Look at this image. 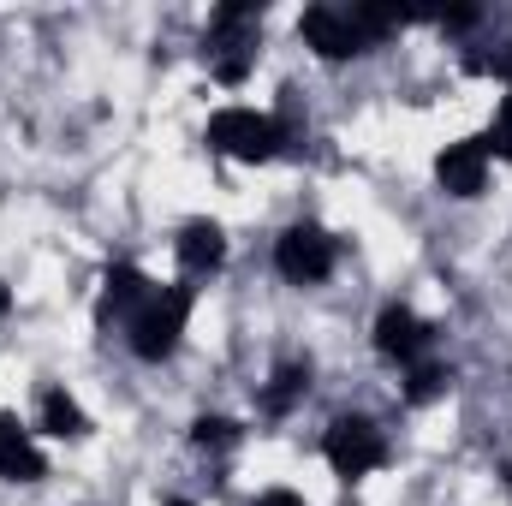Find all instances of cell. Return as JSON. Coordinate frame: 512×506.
Segmentation results:
<instances>
[{"instance_id":"2","label":"cell","mask_w":512,"mask_h":506,"mask_svg":"<svg viewBox=\"0 0 512 506\" xmlns=\"http://www.w3.org/2000/svg\"><path fill=\"white\" fill-rule=\"evenodd\" d=\"M256 30H262V6L251 0H233L209 18V60H215V78L221 84H239L256 60Z\"/></svg>"},{"instance_id":"9","label":"cell","mask_w":512,"mask_h":506,"mask_svg":"<svg viewBox=\"0 0 512 506\" xmlns=\"http://www.w3.org/2000/svg\"><path fill=\"white\" fill-rule=\"evenodd\" d=\"M42 453H36V441L12 423V417H0V477L6 483H42Z\"/></svg>"},{"instance_id":"6","label":"cell","mask_w":512,"mask_h":506,"mask_svg":"<svg viewBox=\"0 0 512 506\" xmlns=\"http://www.w3.org/2000/svg\"><path fill=\"white\" fill-rule=\"evenodd\" d=\"M274 268L292 280V286H316V280H328L334 274V239L322 233V227H286L280 233V245H274Z\"/></svg>"},{"instance_id":"7","label":"cell","mask_w":512,"mask_h":506,"mask_svg":"<svg viewBox=\"0 0 512 506\" xmlns=\"http://www.w3.org/2000/svg\"><path fill=\"white\" fill-rule=\"evenodd\" d=\"M429 346H435V334H429V322L417 316V310H405V304H387L382 316H376V352L393 358V364H429Z\"/></svg>"},{"instance_id":"1","label":"cell","mask_w":512,"mask_h":506,"mask_svg":"<svg viewBox=\"0 0 512 506\" xmlns=\"http://www.w3.org/2000/svg\"><path fill=\"white\" fill-rule=\"evenodd\" d=\"M185 322H191V286H155V292H149V298L126 316L131 352H137L143 364L173 358V346H179Z\"/></svg>"},{"instance_id":"13","label":"cell","mask_w":512,"mask_h":506,"mask_svg":"<svg viewBox=\"0 0 512 506\" xmlns=\"http://www.w3.org/2000/svg\"><path fill=\"white\" fill-rule=\"evenodd\" d=\"M304 387H310V364H280V370H274V381L262 387V411L286 417V411L304 399Z\"/></svg>"},{"instance_id":"12","label":"cell","mask_w":512,"mask_h":506,"mask_svg":"<svg viewBox=\"0 0 512 506\" xmlns=\"http://www.w3.org/2000/svg\"><path fill=\"white\" fill-rule=\"evenodd\" d=\"M42 429H48V435H60V441H78V435H90V423H84L78 399H66L60 387H48V393H42Z\"/></svg>"},{"instance_id":"14","label":"cell","mask_w":512,"mask_h":506,"mask_svg":"<svg viewBox=\"0 0 512 506\" xmlns=\"http://www.w3.org/2000/svg\"><path fill=\"white\" fill-rule=\"evenodd\" d=\"M191 441H197L203 453H227V447L239 441V423H227V417H197V423H191Z\"/></svg>"},{"instance_id":"4","label":"cell","mask_w":512,"mask_h":506,"mask_svg":"<svg viewBox=\"0 0 512 506\" xmlns=\"http://www.w3.org/2000/svg\"><path fill=\"white\" fill-rule=\"evenodd\" d=\"M322 453H328V465H334L346 483H358V477H370V471L387 465V441H382V429H376L370 417H334Z\"/></svg>"},{"instance_id":"16","label":"cell","mask_w":512,"mask_h":506,"mask_svg":"<svg viewBox=\"0 0 512 506\" xmlns=\"http://www.w3.org/2000/svg\"><path fill=\"white\" fill-rule=\"evenodd\" d=\"M251 506H304V501H298L292 489H268V495H256Z\"/></svg>"},{"instance_id":"8","label":"cell","mask_w":512,"mask_h":506,"mask_svg":"<svg viewBox=\"0 0 512 506\" xmlns=\"http://www.w3.org/2000/svg\"><path fill=\"white\" fill-rule=\"evenodd\" d=\"M435 179H441V191H453V197H477V191L489 185V149H483V137L447 143V149L435 155Z\"/></svg>"},{"instance_id":"18","label":"cell","mask_w":512,"mask_h":506,"mask_svg":"<svg viewBox=\"0 0 512 506\" xmlns=\"http://www.w3.org/2000/svg\"><path fill=\"white\" fill-rule=\"evenodd\" d=\"M167 506H191V501H167Z\"/></svg>"},{"instance_id":"17","label":"cell","mask_w":512,"mask_h":506,"mask_svg":"<svg viewBox=\"0 0 512 506\" xmlns=\"http://www.w3.org/2000/svg\"><path fill=\"white\" fill-rule=\"evenodd\" d=\"M6 310H12V298H6V286H0V316H6Z\"/></svg>"},{"instance_id":"10","label":"cell","mask_w":512,"mask_h":506,"mask_svg":"<svg viewBox=\"0 0 512 506\" xmlns=\"http://www.w3.org/2000/svg\"><path fill=\"white\" fill-rule=\"evenodd\" d=\"M179 262H185V274H215V268L227 262L221 227H215V221H191V227L179 233Z\"/></svg>"},{"instance_id":"3","label":"cell","mask_w":512,"mask_h":506,"mask_svg":"<svg viewBox=\"0 0 512 506\" xmlns=\"http://www.w3.org/2000/svg\"><path fill=\"white\" fill-rule=\"evenodd\" d=\"M209 149L233 155V161H274L286 149V126L274 114H256V108H221L209 120Z\"/></svg>"},{"instance_id":"15","label":"cell","mask_w":512,"mask_h":506,"mask_svg":"<svg viewBox=\"0 0 512 506\" xmlns=\"http://www.w3.org/2000/svg\"><path fill=\"white\" fill-rule=\"evenodd\" d=\"M405 399H417V405H423V399H435V393H441V387H447V370H441V364H411V370H405Z\"/></svg>"},{"instance_id":"5","label":"cell","mask_w":512,"mask_h":506,"mask_svg":"<svg viewBox=\"0 0 512 506\" xmlns=\"http://www.w3.org/2000/svg\"><path fill=\"white\" fill-rule=\"evenodd\" d=\"M298 30H304V42H310L322 60H352V54L370 48V30H364L358 6H310Z\"/></svg>"},{"instance_id":"11","label":"cell","mask_w":512,"mask_h":506,"mask_svg":"<svg viewBox=\"0 0 512 506\" xmlns=\"http://www.w3.org/2000/svg\"><path fill=\"white\" fill-rule=\"evenodd\" d=\"M149 292H155V286H149V280H143V274H137L131 262L108 268V280H102V304H108L114 316H131V310H137V304H143Z\"/></svg>"}]
</instances>
